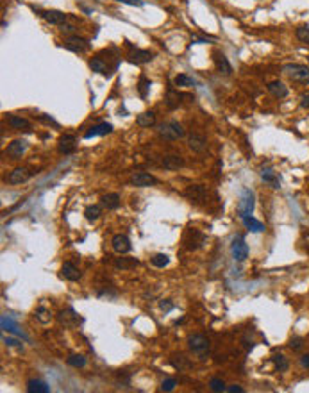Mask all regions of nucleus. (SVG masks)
<instances>
[{
	"label": "nucleus",
	"instance_id": "nucleus-26",
	"mask_svg": "<svg viewBox=\"0 0 309 393\" xmlns=\"http://www.w3.org/2000/svg\"><path fill=\"white\" fill-rule=\"evenodd\" d=\"M136 123L140 127H152L154 123H156V113L154 111H145V113L138 114Z\"/></svg>",
	"mask_w": 309,
	"mask_h": 393
},
{
	"label": "nucleus",
	"instance_id": "nucleus-39",
	"mask_svg": "<svg viewBox=\"0 0 309 393\" xmlns=\"http://www.w3.org/2000/svg\"><path fill=\"white\" fill-rule=\"evenodd\" d=\"M168 263H170V257H168L167 254H156L152 257V265L156 266V268H165Z\"/></svg>",
	"mask_w": 309,
	"mask_h": 393
},
{
	"label": "nucleus",
	"instance_id": "nucleus-22",
	"mask_svg": "<svg viewBox=\"0 0 309 393\" xmlns=\"http://www.w3.org/2000/svg\"><path fill=\"white\" fill-rule=\"evenodd\" d=\"M89 68L93 70V72H97V74H102L106 75V77H109L111 75V72H109V66L108 63L104 61L100 56H97V57H93L91 61H89Z\"/></svg>",
	"mask_w": 309,
	"mask_h": 393
},
{
	"label": "nucleus",
	"instance_id": "nucleus-18",
	"mask_svg": "<svg viewBox=\"0 0 309 393\" xmlns=\"http://www.w3.org/2000/svg\"><path fill=\"white\" fill-rule=\"evenodd\" d=\"M29 179H30V172L27 168H15L7 175V182L9 184H22V182L29 181Z\"/></svg>",
	"mask_w": 309,
	"mask_h": 393
},
{
	"label": "nucleus",
	"instance_id": "nucleus-42",
	"mask_svg": "<svg viewBox=\"0 0 309 393\" xmlns=\"http://www.w3.org/2000/svg\"><path fill=\"white\" fill-rule=\"evenodd\" d=\"M304 347V339L300 338V336H293V338L290 339V349L291 350H300Z\"/></svg>",
	"mask_w": 309,
	"mask_h": 393
},
{
	"label": "nucleus",
	"instance_id": "nucleus-45",
	"mask_svg": "<svg viewBox=\"0 0 309 393\" xmlns=\"http://www.w3.org/2000/svg\"><path fill=\"white\" fill-rule=\"evenodd\" d=\"M116 2H122V4H129V5H138V7L143 5V2H140V0H116Z\"/></svg>",
	"mask_w": 309,
	"mask_h": 393
},
{
	"label": "nucleus",
	"instance_id": "nucleus-19",
	"mask_svg": "<svg viewBox=\"0 0 309 393\" xmlns=\"http://www.w3.org/2000/svg\"><path fill=\"white\" fill-rule=\"evenodd\" d=\"M188 147L192 148L193 152H197V154L204 152L207 147L206 138L200 136V134H190V138H188Z\"/></svg>",
	"mask_w": 309,
	"mask_h": 393
},
{
	"label": "nucleus",
	"instance_id": "nucleus-43",
	"mask_svg": "<svg viewBox=\"0 0 309 393\" xmlns=\"http://www.w3.org/2000/svg\"><path fill=\"white\" fill-rule=\"evenodd\" d=\"M4 343L7 347H16V349H22V343H20L18 339H13V338H4Z\"/></svg>",
	"mask_w": 309,
	"mask_h": 393
},
{
	"label": "nucleus",
	"instance_id": "nucleus-9",
	"mask_svg": "<svg viewBox=\"0 0 309 393\" xmlns=\"http://www.w3.org/2000/svg\"><path fill=\"white\" fill-rule=\"evenodd\" d=\"M27 147H29V143L25 140H13L5 148V156H9L11 159H18V157H22L25 154Z\"/></svg>",
	"mask_w": 309,
	"mask_h": 393
},
{
	"label": "nucleus",
	"instance_id": "nucleus-47",
	"mask_svg": "<svg viewBox=\"0 0 309 393\" xmlns=\"http://www.w3.org/2000/svg\"><path fill=\"white\" fill-rule=\"evenodd\" d=\"M300 365H302V368H309V354L300 356Z\"/></svg>",
	"mask_w": 309,
	"mask_h": 393
},
{
	"label": "nucleus",
	"instance_id": "nucleus-34",
	"mask_svg": "<svg viewBox=\"0 0 309 393\" xmlns=\"http://www.w3.org/2000/svg\"><path fill=\"white\" fill-rule=\"evenodd\" d=\"M68 365L70 366H74V368H84L86 366V358H84L83 354H72L68 356Z\"/></svg>",
	"mask_w": 309,
	"mask_h": 393
},
{
	"label": "nucleus",
	"instance_id": "nucleus-5",
	"mask_svg": "<svg viewBox=\"0 0 309 393\" xmlns=\"http://www.w3.org/2000/svg\"><path fill=\"white\" fill-rule=\"evenodd\" d=\"M254 206H255L254 193H252L251 190H243L240 202H238V215H240V218L252 215V211H254Z\"/></svg>",
	"mask_w": 309,
	"mask_h": 393
},
{
	"label": "nucleus",
	"instance_id": "nucleus-16",
	"mask_svg": "<svg viewBox=\"0 0 309 393\" xmlns=\"http://www.w3.org/2000/svg\"><path fill=\"white\" fill-rule=\"evenodd\" d=\"M184 195L192 202H202L206 198V188L202 186V184H192V186H188L184 190Z\"/></svg>",
	"mask_w": 309,
	"mask_h": 393
},
{
	"label": "nucleus",
	"instance_id": "nucleus-24",
	"mask_svg": "<svg viewBox=\"0 0 309 393\" xmlns=\"http://www.w3.org/2000/svg\"><path fill=\"white\" fill-rule=\"evenodd\" d=\"M27 392L29 393H49L50 386L39 379H29L27 381Z\"/></svg>",
	"mask_w": 309,
	"mask_h": 393
},
{
	"label": "nucleus",
	"instance_id": "nucleus-29",
	"mask_svg": "<svg viewBox=\"0 0 309 393\" xmlns=\"http://www.w3.org/2000/svg\"><path fill=\"white\" fill-rule=\"evenodd\" d=\"M272 361H274L275 372H288V368H290V363H288V359L282 354H274Z\"/></svg>",
	"mask_w": 309,
	"mask_h": 393
},
{
	"label": "nucleus",
	"instance_id": "nucleus-40",
	"mask_svg": "<svg viewBox=\"0 0 309 393\" xmlns=\"http://www.w3.org/2000/svg\"><path fill=\"white\" fill-rule=\"evenodd\" d=\"M209 388L213 390V392H225V383L222 381V379H218V377H213L211 379V383H209Z\"/></svg>",
	"mask_w": 309,
	"mask_h": 393
},
{
	"label": "nucleus",
	"instance_id": "nucleus-12",
	"mask_svg": "<svg viewBox=\"0 0 309 393\" xmlns=\"http://www.w3.org/2000/svg\"><path fill=\"white\" fill-rule=\"evenodd\" d=\"M111 245H113V249L118 252V254H127V252H131V249H133V245H131V240H129L125 234L113 236Z\"/></svg>",
	"mask_w": 309,
	"mask_h": 393
},
{
	"label": "nucleus",
	"instance_id": "nucleus-50",
	"mask_svg": "<svg viewBox=\"0 0 309 393\" xmlns=\"http://www.w3.org/2000/svg\"><path fill=\"white\" fill-rule=\"evenodd\" d=\"M300 106H302V108H309V93L302 95V98H300Z\"/></svg>",
	"mask_w": 309,
	"mask_h": 393
},
{
	"label": "nucleus",
	"instance_id": "nucleus-11",
	"mask_svg": "<svg viewBox=\"0 0 309 393\" xmlns=\"http://www.w3.org/2000/svg\"><path fill=\"white\" fill-rule=\"evenodd\" d=\"M41 16H43L45 22H49L52 25H63L66 20H68V15L63 13V11H56V9H49V11H41Z\"/></svg>",
	"mask_w": 309,
	"mask_h": 393
},
{
	"label": "nucleus",
	"instance_id": "nucleus-14",
	"mask_svg": "<svg viewBox=\"0 0 309 393\" xmlns=\"http://www.w3.org/2000/svg\"><path fill=\"white\" fill-rule=\"evenodd\" d=\"M77 148V140L74 134H64L59 138V152L61 154H72Z\"/></svg>",
	"mask_w": 309,
	"mask_h": 393
},
{
	"label": "nucleus",
	"instance_id": "nucleus-1",
	"mask_svg": "<svg viewBox=\"0 0 309 393\" xmlns=\"http://www.w3.org/2000/svg\"><path fill=\"white\" fill-rule=\"evenodd\" d=\"M188 347L193 354L200 356V358H206L211 349V343H209V338H206L204 334H192L188 338Z\"/></svg>",
	"mask_w": 309,
	"mask_h": 393
},
{
	"label": "nucleus",
	"instance_id": "nucleus-41",
	"mask_svg": "<svg viewBox=\"0 0 309 393\" xmlns=\"http://www.w3.org/2000/svg\"><path fill=\"white\" fill-rule=\"evenodd\" d=\"M177 386V381L175 379H165L161 383V392H173Z\"/></svg>",
	"mask_w": 309,
	"mask_h": 393
},
{
	"label": "nucleus",
	"instance_id": "nucleus-25",
	"mask_svg": "<svg viewBox=\"0 0 309 393\" xmlns=\"http://www.w3.org/2000/svg\"><path fill=\"white\" fill-rule=\"evenodd\" d=\"M7 123H9L13 129H16V131H29L30 129L29 120H25V118H22V116H16V114L7 116Z\"/></svg>",
	"mask_w": 309,
	"mask_h": 393
},
{
	"label": "nucleus",
	"instance_id": "nucleus-33",
	"mask_svg": "<svg viewBox=\"0 0 309 393\" xmlns=\"http://www.w3.org/2000/svg\"><path fill=\"white\" fill-rule=\"evenodd\" d=\"M100 215H102V207L100 206H88L86 209H84V216H86V220L88 222L98 220Z\"/></svg>",
	"mask_w": 309,
	"mask_h": 393
},
{
	"label": "nucleus",
	"instance_id": "nucleus-27",
	"mask_svg": "<svg viewBox=\"0 0 309 393\" xmlns=\"http://www.w3.org/2000/svg\"><path fill=\"white\" fill-rule=\"evenodd\" d=\"M102 206L106 209H118L120 207V195L118 193H108L102 196Z\"/></svg>",
	"mask_w": 309,
	"mask_h": 393
},
{
	"label": "nucleus",
	"instance_id": "nucleus-49",
	"mask_svg": "<svg viewBox=\"0 0 309 393\" xmlns=\"http://www.w3.org/2000/svg\"><path fill=\"white\" fill-rule=\"evenodd\" d=\"M159 306H161V309H165V311H170V309H172V308H173V304H172V302H170V300H163V302H161V304H159Z\"/></svg>",
	"mask_w": 309,
	"mask_h": 393
},
{
	"label": "nucleus",
	"instance_id": "nucleus-4",
	"mask_svg": "<svg viewBox=\"0 0 309 393\" xmlns=\"http://www.w3.org/2000/svg\"><path fill=\"white\" fill-rule=\"evenodd\" d=\"M231 254L236 261H245L249 257V247L245 243V238L241 234H236L231 241Z\"/></svg>",
	"mask_w": 309,
	"mask_h": 393
},
{
	"label": "nucleus",
	"instance_id": "nucleus-10",
	"mask_svg": "<svg viewBox=\"0 0 309 393\" xmlns=\"http://www.w3.org/2000/svg\"><path fill=\"white\" fill-rule=\"evenodd\" d=\"M64 47L68 50H72V52H77V54H83V52L89 50L88 39L79 38V36H70V38L64 41Z\"/></svg>",
	"mask_w": 309,
	"mask_h": 393
},
{
	"label": "nucleus",
	"instance_id": "nucleus-6",
	"mask_svg": "<svg viewBox=\"0 0 309 393\" xmlns=\"http://www.w3.org/2000/svg\"><path fill=\"white\" fill-rule=\"evenodd\" d=\"M206 234L200 231H197V229H190L184 236V247H186L188 251H197V249H200L204 243H206Z\"/></svg>",
	"mask_w": 309,
	"mask_h": 393
},
{
	"label": "nucleus",
	"instance_id": "nucleus-3",
	"mask_svg": "<svg viewBox=\"0 0 309 393\" xmlns=\"http://www.w3.org/2000/svg\"><path fill=\"white\" fill-rule=\"evenodd\" d=\"M282 72H284L293 83L309 84V68L304 66V64H286L284 68H282Z\"/></svg>",
	"mask_w": 309,
	"mask_h": 393
},
{
	"label": "nucleus",
	"instance_id": "nucleus-2",
	"mask_svg": "<svg viewBox=\"0 0 309 393\" xmlns=\"http://www.w3.org/2000/svg\"><path fill=\"white\" fill-rule=\"evenodd\" d=\"M157 134H159V138L167 140V141H177L179 138L184 136V129H182V125L179 122H168L159 125Z\"/></svg>",
	"mask_w": 309,
	"mask_h": 393
},
{
	"label": "nucleus",
	"instance_id": "nucleus-48",
	"mask_svg": "<svg viewBox=\"0 0 309 393\" xmlns=\"http://www.w3.org/2000/svg\"><path fill=\"white\" fill-rule=\"evenodd\" d=\"M61 30H63V32H66V34H70V32H74V30H75V27H74V25H68L66 22H64V24L61 25Z\"/></svg>",
	"mask_w": 309,
	"mask_h": 393
},
{
	"label": "nucleus",
	"instance_id": "nucleus-28",
	"mask_svg": "<svg viewBox=\"0 0 309 393\" xmlns=\"http://www.w3.org/2000/svg\"><path fill=\"white\" fill-rule=\"evenodd\" d=\"M57 320L63 325H66V327H72V325L77 324V314H75L72 309H70V311H61V313L57 314Z\"/></svg>",
	"mask_w": 309,
	"mask_h": 393
},
{
	"label": "nucleus",
	"instance_id": "nucleus-35",
	"mask_svg": "<svg viewBox=\"0 0 309 393\" xmlns=\"http://www.w3.org/2000/svg\"><path fill=\"white\" fill-rule=\"evenodd\" d=\"M148 89H150V81H148L145 75H141V77H140V81H138V93H140V97L147 98Z\"/></svg>",
	"mask_w": 309,
	"mask_h": 393
},
{
	"label": "nucleus",
	"instance_id": "nucleus-51",
	"mask_svg": "<svg viewBox=\"0 0 309 393\" xmlns=\"http://www.w3.org/2000/svg\"><path fill=\"white\" fill-rule=\"evenodd\" d=\"M304 249L309 254V232H304Z\"/></svg>",
	"mask_w": 309,
	"mask_h": 393
},
{
	"label": "nucleus",
	"instance_id": "nucleus-13",
	"mask_svg": "<svg viewBox=\"0 0 309 393\" xmlns=\"http://www.w3.org/2000/svg\"><path fill=\"white\" fill-rule=\"evenodd\" d=\"M213 61H215V66H216V70H218V74H222V75L232 74V66H231V63H229V59L222 54V52H215V54H213Z\"/></svg>",
	"mask_w": 309,
	"mask_h": 393
},
{
	"label": "nucleus",
	"instance_id": "nucleus-36",
	"mask_svg": "<svg viewBox=\"0 0 309 393\" xmlns=\"http://www.w3.org/2000/svg\"><path fill=\"white\" fill-rule=\"evenodd\" d=\"M175 86H179V88H193V86H195V81L184 74H179L175 77Z\"/></svg>",
	"mask_w": 309,
	"mask_h": 393
},
{
	"label": "nucleus",
	"instance_id": "nucleus-38",
	"mask_svg": "<svg viewBox=\"0 0 309 393\" xmlns=\"http://www.w3.org/2000/svg\"><path fill=\"white\" fill-rule=\"evenodd\" d=\"M36 318L41 322V324H49L50 320H52V314H50V311L45 308V306H39L38 309H36Z\"/></svg>",
	"mask_w": 309,
	"mask_h": 393
},
{
	"label": "nucleus",
	"instance_id": "nucleus-17",
	"mask_svg": "<svg viewBox=\"0 0 309 393\" xmlns=\"http://www.w3.org/2000/svg\"><path fill=\"white\" fill-rule=\"evenodd\" d=\"M81 270H79L77 266L74 265V263H70V261H66V263H63V266H61V277L66 281H79L81 279Z\"/></svg>",
	"mask_w": 309,
	"mask_h": 393
},
{
	"label": "nucleus",
	"instance_id": "nucleus-44",
	"mask_svg": "<svg viewBox=\"0 0 309 393\" xmlns=\"http://www.w3.org/2000/svg\"><path fill=\"white\" fill-rule=\"evenodd\" d=\"M39 120H41V122H45V123H49V125H54V127H57V125H59L57 122H54V120H52V118L45 116V114H41V116H39Z\"/></svg>",
	"mask_w": 309,
	"mask_h": 393
},
{
	"label": "nucleus",
	"instance_id": "nucleus-8",
	"mask_svg": "<svg viewBox=\"0 0 309 393\" xmlns=\"http://www.w3.org/2000/svg\"><path fill=\"white\" fill-rule=\"evenodd\" d=\"M129 182L136 188H150V186H154V184H157V179L147 172H138L131 175Z\"/></svg>",
	"mask_w": 309,
	"mask_h": 393
},
{
	"label": "nucleus",
	"instance_id": "nucleus-37",
	"mask_svg": "<svg viewBox=\"0 0 309 393\" xmlns=\"http://www.w3.org/2000/svg\"><path fill=\"white\" fill-rule=\"evenodd\" d=\"M295 36H297L300 43L309 45V25H300L299 29L295 30Z\"/></svg>",
	"mask_w": 309,
	"mask_h": 393
},
{
	"label": "nucleus",
	"instance_id": "nucleus-32",
	"mask_svg": "<svg viewBox=\"0 0 309 393\" xmlns=\"http://www.w3.org/2000/svg\"><path fill=\"white\" fill-rule=\"evenodd\" d=\"M181 98H182V95H179L177 91H173V89H168V93H167V106L170 109H175V108H179V104H181Z\"/></svg>",
	"mask_w": 309,
	"mask_h": 393
},
{
	"label": "nucleus",
	"instance_id": "nucleus-52",
	"mask_svg": "<svg viewBox=\"0 0 309 393\" xmlns=\"http://www.w3.org/2000/svg\"><path fill=\"white\" fill-rule=\"evenodd\" d=\"M308 63H309V56H308Z\"/></svg>",
	"mask_w": 309,
	"mask_h": 393
},
{
	"label": "nucleus",
	"instance_id": "nucleus-30",
	"mask_svg": "<svg viewBox=\"0 0 309 393\" xmlns=\"http://www.w3.org/2000/svg\"><path fill=\"white\" fill-rule=\"evenodd\" d=\"M140 265V261L134 259V257H118L114 261V266L116 268H122V270H129V268H134V266Z\"/></svg>",
	"mask_w": 309,
	"mask_h": 393
},
{
	"label": "nucleus",
	"instance_id": "nucleus-46",
	"mask_svg": "<svg viewBox=\"0 0 309 393\" xmlns=\"http://www.w3.org/2000/svg\"><path fill=\"white\" fill-rule=\"evenodd\" d=\"M227 392H231V393H243V388H241L240 384H231V386L227 388Z\"/></svg>",
	"mask_w": 309,
	"mask_h": 393
},
{
	"label": "nucleus",
	"instance_id": "nucleus-31",
	"mask_svg": "<svg viewBox=\"0 0 309 393\" xmlns=\"http://www.w3.org/2000/svg\"><path fill=\"white\" fill-rule=\"evenodd\" d=\"M261 177H263V181L268 182L272 188H279V179H277V175L274 173V170H270V168H265L263 172H261Z\"/></svg>",
	"mask_w": 309,
	"mask_h": 393
},
{
	"label": "nucleus",
	"instance_id": "nucleus-21",
	"mask_svg": "<svg viewBox=\"0 0 309 393\" xmlns=\"http://www.w3.org/2000/svg\"><path fill=\"white\" fill-rule=\"evenodd\" d=\"M268 91L274 95L275 98H286L288 97V88L284 86V83H281V81H272L268 83Z\"/></svg>",
	"mask_w": 309,
	"mask_h": 393
},
{
	"label": "nucleus",
	"instance_id": "nucleus-15",
	"mask_svg": "<svg viewBox=\"0 0 309 393\" xmlns=\"http://www.w3.org/2000/svg\"><path fill=\"white\" fill-rule=\"evenodd\" d=\"M161 167L165 170H170V172H175L179 168L184 167V159L181 156H175V154H170V156H165L161 159Z\"/></svg>",
	"mask_w": 309,
	"mask_h": 393
},
{
	"label": "nucleus",
	"instance_id": "nucleus-23",
	"mask_svg": "<svg viewBox=\"0 0 309 393\" xmlns=\"http://www.w3.org/2000/svg\"><path fill=\"white\" fill-rule=\"evenodd\" d=\"M241 222H243V225H245V229L247 231H251V232H263L265 231V225H263V222H259V220H255L254 216H243L241 218Z\"/></svg>",
	"mask_w": 309,
	"mask_h": 393
},
{
	"label": "nucleus",
	"instance_id": "nucleus-7",
	"mask_svg": "<svg viewBox=\"0 0 309 393\" xmlns=\"http://www.w3.org/2000/svg\"><path fill=\"white\" fill-rule=\"evenodd\" d=\"M127 47L131 49V52H129L127 59L131 61V63L134 64H147L150 63L154 59V54L152 52H148V50H141V49H136V47H133V45L127 41Z\"/></svg>",
	"mask_w": 309,
	"mask_h": 393
},
{
	"label": "nucleus",
	"instance_id": "nucleus-20",
	"mask_svg": "<svg viewBox=\"0 0 309 393\" xmlns=\"http://www.w3.org/2000/svg\"><path fill=\"white\" fill-rule=\"evenodd\" d=\"M111 133H113V125H111V123H97L93 127H89V131L84 134V138L89 140V138H93V136H106V134H111Z\"/></svg>",
	"mask_w": 309,
	"mask_h": 393
}]
</instances>
